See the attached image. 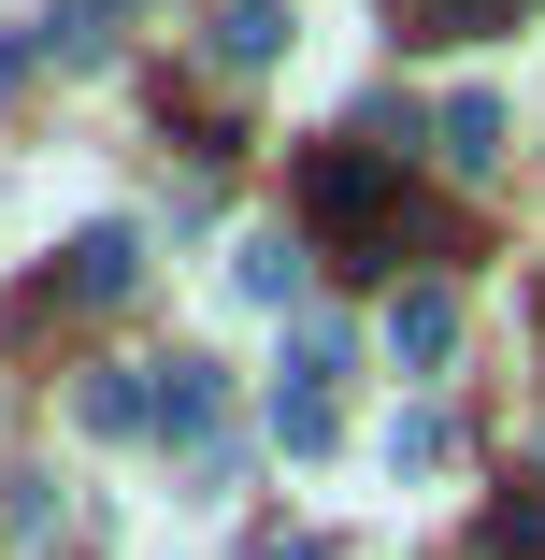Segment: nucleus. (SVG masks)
Returning <instances> with one entry per match:
<instances>
[{
  "mask_svg": "<svg viewBox=\"0 0 545 560\" xmlns=\"http://www.w3.org/2000/svg\"><path fill=\"white\" fill-rule=\"evenodd\" d=\"M245 302H301V245H287V231L245 245Z\"/></svg>",
  "mask_w": 545,
  "mask_h": 560,
  "instance_id": "12",
  "label": "nucleus"
},
{
  "mask_svg": "<svg viewBox=\"0 0 545 560\" xmlns=\"http://www.w3.org/2000/svg\"><path fill=\"white\" fill-rule=\"evenodd\" d=\"M301 231L374 273V259H388V159H374V144H316V159H301Z\"/></svg>",
  "mask_w": 545,
  "mask_h": 560,
  "instance_id": "1",
  "label": "nucleus"
},
{
  "mask_svg": "<svg viewBox=\"0 0 545 560\" xmlns=\"http://www.w3.org/2000/svg\"><path fill=\"white\" fill-rule=\"evenodd\" d=\"M116 15H130V0H58L44 30H15V44H0V72H29V58H72V72H86L100 44H116Z\"/></svg>",
  "mask_w": 545,
  "mask_h": 560,
  "instance_id": "4",
  "label": "nucleus"
},
{
  "mask_svg": "<svg viewBox=\"0 0 545 560\" xmlns=\"http://www.w3.org/2000/svg\"><path fill=\"white\" fill-rule=\"evenodd\" d=\"M44 532H58V489H44V475H0V546L44 560Z\"/></svg>",
  "mask_w": 545,
  "mask_h": 560,
  "instance_id": "10",
  "label": "nucleus"
},
{
  "mask_svg": "<svg viewBox=\"0 0 545 560\" xmlns=\"http://www.w3.org/2000/svg\"><path fill=\"white\" fill-rule=\"evenodd\" d=\"M215 431H230V374H215V360H173V374H158V445H187V460H230Z\"/></svg>",
  "mask_w": 545,
  "mask_h": 560,
  "instance_id": "2",
  "label": "nucleus"
},
{
  "mask_svg": "<svg viewBox=\"0 0 545 560\" xmlns=\"http://www.w3.org/2000/svg\"><path fill=\"white\" fill-rule=\"evenodd\" d=\"M446 460H460V417L446 402H402L388 417V475H446Z\"/></svg>",
  "mask_w": 545,
  "mask_h": 560,
  "instance_id": "7",
  "label": "nucleus"
},
{
  "mask_svg": "<svg viewBox=\"0 0 545 560\" xmlns=\"http://www.w3.org/2000/svg\"><path fill=\"white\" fill-rule=\"evenodd\" d=\"M446 173H502V101H488V86L446 101Z\"/></svg>",
  "mask_w": 545,
  "mask_h": 560,
  "instance_id": "8",
  "label": "nucleus"
},
{
  "mask_svg": "<svg viewBox=\"0 0 545 560\" xmlns=\"http://www.w3.org/2000/svg\"><path fill=\"white\" fill-rule=\"evenodd\" d=\"M130 273H144V231H116V215H100V231H72V302H130Z\"/></svg>",
  "mask_w": 545,
  "mask_h": 560,
  "instance_id": "5",
  "label": "nucleus"
},
{
  "mask_svg": "<svg viewBox=\"0 0 545 560\" xmlns=\"http://www.w3.org/2000/svg\"><path fill=\"white\" fill-rule=\"evenodd\" d=\"M331 431H345V402H331V388H273V445H287V460H316Z\"/></svg>",
  "mask_w": 545,
  "mask_h": 560,
  "instance_id": "9",
  "label": "nucleus"
},
{
  "mask_svg": "<svg viewBox=\"0 0 545 560\" xmlns=\"http://www.w3.org/2000/svg\"><path fill=\"white\" fill-rule=\"evenodd\" d=\"M86 431H158V388L116 360V374H86Z\"/></svg>",
  "mask_w": 545,
  "mask_h": 560,
  "instance_id": "11",
  "label": "nucleus"
},
{
  "mask_svg": "<svg viewBox=\"0 0 545 560\" xmlns=\"http://www.w3.org/2000/svg\"><path fill=\"white\" fill-rule=\"evenodd\" d=\"M502 15H517V0H416L430 44H474V30H502Z\"/></svg>",
  "mask_w": 545,
  "mask_h": 560,
  "instance_id": "14",
  "label": "nucleus"
},
{
  "mask_svg": "<svg viewBox=\"0 0 545 560\" xmlns=\"http://www.w3.org/2000/svg\"><path fill=\"white\" fill-rule=\"evenodd\" d=\"M245 560H331V546H316V532H259Z\"/></svg>",
  "mask_w": 545,
  "mask_h": 560,
  "instance_id": "15",
  "label": "nucleus"
},
{
  "mask_svg": "<svg viewBox=\"0 0 545 560\" xmlns=\"http://www.w3.org/2000/svg\"><path fill=\"white\" fill-rule=\"evenodd\" d=\"M388 360H402V374H446V360H460V288H402V302H388Z\"/></svg>",
  "mask_w": 545,
  "mask_h": 560,
  "instance_id": "3",
  "label": "nucleus"
},
{
  "mask_svg": "<svg viewBox=\"0 0 545 560\" xmlns=\"http://www.w3.org/2000/svg\"><path fill=\"white\" fill-rule=\"evenodd\" d=\"M488 560H545V489H517V503H488Z\"/></svg>",
  "mask_w": 545,
  "mask_h": 560,
  "instance_id": "13",
  "label": "nucleus"
},
{
  "mask_svg": "<svg viewBox=\"0 0 545 560\" xmlns=\"http://www.w3.org/2000/svg\"><path fill=\"white\" fill-rule=\"evenodd\" d=\"M287 58V0H230L215 15V72H273Z\"/></svg>",
  "mask_w": 545,
  "mask_h": 560,
  "instance_id": "6",
  "label": "nucleus"
}]
</instances>
